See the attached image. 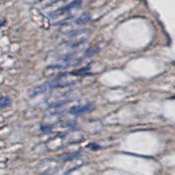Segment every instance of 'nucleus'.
<instances>
[{
  "label": "nucleus",
  "instance_id": "obj_7",
  "mask_svg": "<svg viewBox=\"0 0 175 175\" xmlns=\"http://www.w3.org/2000/svg\"><path fill=\"white\" fill-rule=\"evenodd\" d=\"M40 129H41V130H42V131L47 132V131H50V130H51V126H49V125H46V124H43V125H41V126H40Z\"/></svg>",
  "mask_w": 175,
  "mask_h": 175
},
{
  "label": "nucleus",
  "instance_id": "obj_6",
  "mask_svg": "<svg viewBox=\"0 0 175 175\" xmlns=\"http://www.w3.org/2000/svg\"><path fill=\"white\" fill-rule=\"evenodd\" d=\"M79 154H80V152H71V153H68V154L62 156V157H61V159H62V160H71V159H75L76 157H78Z\"/></svg>",
  "mask_w": 175,
  "mask_h": 175
},
{
  "label": "nucleus",
  "instance_id": "obj_5",
  "mask_svg": "<svg viewBox=\"0 0 175 175\" xmlns=\"http://www.w3.org/2000/svg\"><path fill=\"white\" fill-rule=\"evenodd\" d=\"M12 103V100L9 96H4V97H1L0 98V109H3V108H5L7 106L11 104Z\"/></svg>",
  "mask_w": 175,
  "mask_h": 175
},
{
  "label": "nucleus",
  "instance_id": "obj_3",
  "mask_svg": "<svg viewBox=\"0 0 175 175\" xmlns=\"http://www.w3.org/2000/svg\"><path fill=\"white\" fill-rule=\"evenodd\" d=\"M79 4H80V0H75V1H74V2H72L71 4H69L68 5H66L65 7H62V8L59 9L58 11H56V12H55V14H56V15L62 14V13L66 12L67 11H69V10H71L72 8L75 7V6H76V5H78Z\"/></svg>",
  "mask_w": 175,
  "mask_h": 175
},
{
  "label": "nucleus",
  "instance_id": "obj_4",
  "mask_svg": "<svg viewBox=\"0 0 175 175\" xmlns=\"http://www.w3.org/2000/svg\"><path fill=\"white\" fill-rule=\"evenodd\" d=\"M76 54H77L76 52H72V53H69V54H65L64 56H62L61 58L60 59V62H61V63H68L69 61L72 60L74 58Z\"/></svg>",
  "mask_w": 175,
  "mask_h": 175
},
{
  "label": "nucleus",
  "instance_id": "obj_2",
  "mask_svg": "<svg viewBox=\"0 0 175 175\" xmlns=\"http://www.w3.org/2000/svg\"><path fill=\"white\" fill-rule=\"evenodd\" d=\"M94 108H95V105L92 103H87L83 105H79V106H75V107L71 108L69 113L72 115H81V114L92 110Z\"/></svg>",
  "mask_w": 175,
  "mask_h": 175
},
{
  "label": "nucleus",
  "instance_id": "obj_1",
  "mask_svg": "<svg viewBox=\"0 0 175 175\" xmlns=\"http://www.w3.org/2000/svg\"><path fill=\"white\" fill-rule=\"evenodd\" d=\"M65 76L64 75H60L58 77L54 78V80H51V81H48V82H45L43 84H40V85H38L34 87L31 92H30V96L31 97H34L37 96L40 94L45 93L50 89H56L59 87H67V86H69L71 84L69 83H64L65 82H62V80Z\"/></svg>",
  "mask_w": 175,
  "mask_h": 175
}]
</instances>
